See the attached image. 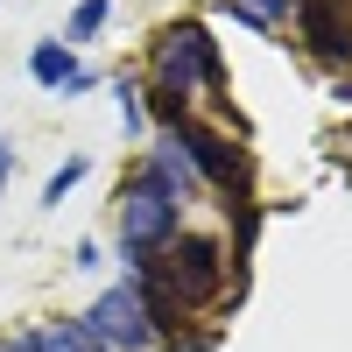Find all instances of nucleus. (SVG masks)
I'll return each instance as SVG.
<instances>
[{"mask_svg": "<svg viewBox=\"0 0 352 352\" xmlns=\"http://www.w3.org/2000/svg\"><path fill=\"white\" fill-rule=\"evenodd\" d=\"M106 21H113V0H78L71 21H64V43H71V50L99 43V36H106Z\"/></svg>", "mask_w": 352, "mask_h": 352, "instance_id": "1a4fd4ad", "label": "nucleus"}, {"mask_svg": "<svg viewBox=\"0 0 352 352\" xmlns=\"http://www.w3.org/2000/svg\"><path fill=\"white\" fill-rule=\"evenodd\" d=\"M113 219H120V254H127V275H134L141 261H155L176 232H184V204L134 169L120 184V197H113Z\"/></svg>", "mask_w": 352, "mask_h": 352, "instance_id": "f03ea898", "label": "nucleus"}, {"mask_svg": "<svg viewBox=\"0 0 352 352\" xmlns=\"http://www.w3.org/2000/svg\"><path fill=\"white\" fill-rule=\"evenodd\" d=\"M78 71H85V64H78V50H71L64 36H43L36 50H28V78H36L43 92H50V99H64Z\"/></svg>", "mask_w": 352, "mask_h": 352, "instance_id": "0eeeda50", "label": "nucleus"}, {"mask_svg": "<svg viewBox=\"0 0 352 352\" xmlns=\"http://www.w3.org/2000/svg\"><path fill=\"white\" fill-rule=\"evenodd\" d=\"M226 219H232V261H247L254 240H261V219H268V204H261V197H232V204H226Z\"/></svg>", "mask_w": 352, "mask_h": 352, "instance_id": "6e6552de", "label": "nucleus"}, {"mask_svg": "<svg viewBox=\"0 0 352 352\" xmlns=\"http://www.w3.org/2000/svg\"><path fill=\"white\" fill-rule=\"evenodd\" d=\"M162 134L190 155V169L204 176V190H219V204L254 197V155H247V141H232L226 127L197 120V113H184V120H176V127H162Z\"/></svg>", "mask_w": 352, "mask_h": 352, "instance_id": "7ed1b4c3", "label": "nucleus"}, {"mask_svg": "<svg viewBox=\"0 0 352 352\" xmlns=\"http://www.w3.org/2000/svg\"><path fill=\"white\" fill-rule=\"evenodd\" d=\"M85 324L106 338V352H155V317H148V296H141V282L120 275L113 289H99L92 310H85Z\"/></svg>", "mask_w": 352, "mask_h": 352, "instance_id": "20e7f679", "label": "nucleus"}, {"mask_svg": "<svg viewBox=\"0 0 352 352\" xmlns=\"http://www.w3.org/2000/svg\"><path fill=\"white\" fill-rule=\"evenodd\" d=\"M0 352H50L43 345V324L36 331H0Z\"/></svg>", "mask_w": 352, "mask_h": 352, "instance_id": "4468645a", "label": "nucleus"}, {"mask_svg": "<svg viewBox=\"0 0 352 352\" xmlns=\"http://www.w3.org/2000/svg\"><path fill=\"white\" fill-rule=\"evenodd\" d=\"M134 169H141V176H148V184H162V190H169L176 204H190V197L204 190V176L190 169V155H184V148H176V141H169V134H155V148H148V155H141Z\"/></svg>", "mask_w": 352, "mask_h": 352, "instance_id": "423d86ee", "label": "nucleus"}, {"mask_svg": "<svg viewBox=\"0 0 352 352\" xmlns=\"http://www.w3.org/2000/svg\"><path fill=\"white\" fill-rule=\"evenodd\" d=\"M226 14H232V21H240V28H254V36H275V28H268V21H261L254 8H240V0H226Z\"/></svg>", "mask_w": 352, "mask_h": 352, "instance_id": "dca6fc26", "label": "nucleus"}, {"mask_svg": "<svg viewBox=\"0 0 352 352\" xmlns=\"http://www.w3.org/2000/svg\"><path fill=\"white\" fill-rule=\"evenodd\" d=\"M113 106H120V127L134 141L148 134V85H141V78H113Z\"/></svg>", "mask_w": 352, "mask_h": 352, "instance_id": "9b49d317", "label": "nucleus"}, {"mask_svg": "<svg viewBox=\"0 0 352 352\" xmlns=\"http://www.w3.org/2000/svg\"><path fill=\"white\" fill-rule=\"evenodd\" d=\"M85 169H92V162H85V155H64V162H56L50 176H43V212H56V204H64L78 184H85Z\"/></svg>", "mask_w": 352, "mask_h": 352, "instance_id": "f8f14e48", "label": "nucleus"}, {"mask_svg": "<svg viewBox=\"0 0 352 352\" xmlns=\"http://www.w3.org/2000/svg\"><path fill=\"white\" fill-rule=\"evenodd\" d=\"M190 99H232L212 21H169L148 50V127H176Z\"/></svg>", "mask_w": 352, "mask_h": 352, "instance_id": "f257e3e1", "label": "nucleus"}, {"mask_svg": "<svg viewBox=\"0 0 352 352\" xmlns=\"http://www.w3.org/2000/svg\"><path fill=\"white\" fill-rule=\"evenodd\" d=\"M289 21H296L303 50H310L324 71H338V78L352 71V0H303Z\"/></svg>", "mask_w": 352, "mask_h": 352, "instance_id": "39448f33", "label": "nucleus"}, {"mask_svg": "<svg viewBox=\"0 0 352 352\" xmlns=\"http://www.w3.org/2000/svg\"><path fill=\"white\" fill-rule=\"evenodd\" d=\"M8 176H14V141L0 134V190H8Z\"/></svg>", "mask_w": 352, "mask_h": 352, "instance_id": "f3484780", "label": "nucleus"}, {"mask_svg": "<svg viewBox=\"0 0 352 352\" xmlns=\"http://www.w3.org/2000/svg\"><path fill=\"white\" fill-rule=\"evenodd\" d=\"M240 8H254V14L268 21V28H282L289 14H296V0H240Z\"/></svg>", "mask_w": 352, "mask_h": 352, "instance_id": "ddd939ff", "label": "nucleus"}, {"mask_svg": "<svg viewBox=\"0 0 352 352\" xmlns=\"http://www.w3.org/2000/svg\"><path fill=\"white\" fill-rule=\"evenodd\" d=\"M43 345L50 352H106V338L85 324V317H56V324H43Z\"/></svg>", "mask_w": 352, "mask_h": 352, "instance_id": "9d476101", "label": "nucleus"}, {"mask_svg": "<svg viewBox=\"0 0 352 352\" xmlns=\"http://www.w3.org/2000/svg\"><path fill=\"white\" fill-rule=\"evenodd\" d=\"M71 268H85V275H92V268H106V254H99V240H78V247H71Z\"/></svg>", "mask_w": 352, "mask_h": 352, "instance_id": "2eb2a0df", "label": "nucleus"}]
</instances>
